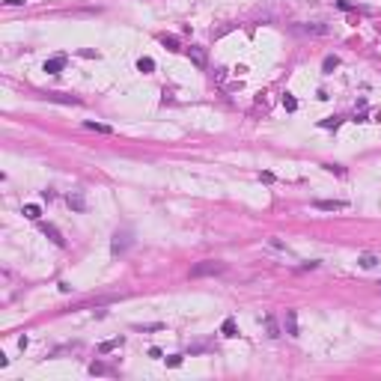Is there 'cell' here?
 Returning a JSON list of instances; mask_svg holds the SVG:
<instances>
[{"label":"cell","mask_w":381,"mask_h":381,"mask_svg":"<svg viewBox=\"0 0 381 381\" xmlns=\"http://www.w3.org/2000/svg\"><path fill=\"white\" fill-rule=\"evenodd\" d=\"M220 333H223V336H236V333H238V328H236V319H226V322L220 325Z\"/></svg>","instance_id":"14"},{"label":"cell","mask_w":381,"mask_h":381,"mask_svg":"<svg viewBox=\"0 0 381 381\" xmlns=\"http://www.w3.org/2000/svg\"><path fill=\"white\" fill-rule=\"evenodd\" d=\"M313 206H316L319 212H342V209H349L346 200H316Z\"/></svg>","instance_id":"4"},{"label":"cell","mask_w":381,"mask_h":381,"mask_svg":"<svg viewBox=\"0 0 381 381\" xmlns=\"http://www.w3.org/2000/svg\"><path fill=\"white\" fill-rule=\"evenodd\" d=\"M283 104H286V110H295V107H298V101H295L292 95H283Z\"/></svg>","instance_id":"21"},{"label":"cell","mask_w":381,"mask_h":381,"mask_svg":"<svg viewBox=\"0 0 381 381\" xmlns=\"http://www.w3.org/2000/svg\"><path fill=\"white\" fill-rule=\"evenodd\" d=\"M27 0H3V6H24Z\"/></svg>","instance_id":"23"},{"label":"cell","mask_w":381,"mask_h":381,"mask_svg":"<svg viewBox=\"0 0 381 381\" xmlns=\"http://www.w3.org/2000/svg\"><path fill=\"white\" fill-rule=\"evenodd\" d=\"M298 33H307V36H325L328 33V24H301V27H295Z\"/></svg>","instance_id":"5"},{"label":"cell","mask_w":381,"mask_h":381,"mask_svg":"<svg viewBox=\"0 0 381 381\" xmlns=\"http://www.w3.org/2000/svg\"><path fill=\"white\" fill-rule=\"evenodd\" d=\"M122 336H113V339H107V342H101V346H98V355H107V352H113V349H119L122 346Z\"/></svg>","instance_id":"10"},{"label":"cell","mask_w":381,"mask_h":381,"mask_svg":"<svg viewBox=\"0 0 381 381\" xmlns=\"http://www.w3.org/2000/svg\"><path fill=\"white\" fill-rule=\"evenodd\" d=\"M223 271H226V265L220 259H203L190 268V277H214V274H223Z\"/></svg>","instance_id":"1"},{"label":"cell","mask_w":381,"mask_h":381,"mask_svg":"<svg viewBox=\"0 0 381 381\" xmlns=\"http://www.w3.org/2000/svg\"><path fill=\"white\" fill-rule=\"evenodd\" d=\"M179 363H182V355H170L167 357V366H179Z\"/></svg>","instance_id":"22"},{"label":"cell","mask_w":381,"mask_h":381,"mask_svg":"<svg viewBox=\"0 0 381 381\" xmlns=\"http://www.w3.org/2000/svg\"><path fill=\"white\" fill-rule=\"evenodd\" d=\"M128 247H131V233H117V236H113V244H110V250L117 253V256H119V253H125Z\"/></svg>","instance_id":"3"},{"label":"cell","mask_w":381,"mask_h":381,"mask_svg":"<svg viewBox=\"0 0 381 381\" xmlns=\"http://www.w3.org/2000/svg\"><path fill=\"white\" fill-rule=\"evenodd\" d=\"M286 333L298 336V316H295V310H286Z\"/></svg>","instance_id":"9"},{"label":"cell","mask_w":381,"mask_h":381,"mask_svg":"<svg viewBox=\"0 0 381 381\" xmlns=\"http://www.w3.org/2000/svg\"><path fill=\"white\" fill-rule=\"evenodd\" d=\"M161 42H164V48H170V51H179V48H176V39H173V36H164Z\"/></svg>","instance_id":"19"},{"label":"cell","mask_w":381,"mask_h":381,"mask_svg":"<svg viewBox=\"0 0 381 381\" xmlns=\"http://www.w3.org/2000/svg\"><path fill=\"white\" fill-rule=\"evenodd\" d=\"M84 128H87V131H98V134H113V128H110V125H101V122H93V119H87V122H84Z\"/></svg>","instance_id":"11"},{"label":"cell","mask_w":381,"mask_h":381,"mask_svg":"<svg viewBox=\"0 0 381 381\" xmlns=\"http://www.w3.org/2000/svg\"><path fill=\"white\" fill-rule=\"evenodd\" d=\"M188 60L194 63L197 69H206V66H209V54H206V48H200V45H190V48H188Z\"/></svg>","instance_id":"2"},{"label":"cell","mask_w":381,"mask_h":381,"mask_svg":"<svg viewBox=\"0 0 381 381\" xmlns=\"http://www.w3.org/2000/svg\"><path fill=\"white\" fill-rule=\"evenodd\" d=\"M42 233H45V236H48V238H51V241H54L57 247H63V244H66V238L60 236V230H57V226H51V223H45V226H42Z\"/></svg>","instance_id":"6"},{"label":"cell","mask_w":381,"mask_h":381,"mask_svg":"<svg viewBox=\"0 0 381 381\" xmlns=\"http://www.w3.org/2000/svg\"><path fill=\"white\" fill-rule=\"evenodd\" d=\"M137 69L146 71V74H149V71H155V60H152V57H140V60H137Z\"/></svg>","instance_id":"15"},{"label":"cell","mask_w":381,"mask_h":381,"mask_svg":"<svg viewBox=\"0 0 381 381\" xmlns=\"http://www.w3.org/2000/svg\"><path fill=\"white\" fill-rule=\"evenodd\" d=\"M265 331H268V336H271V339H277V336H280V328H277L274 316H265Z\"/></svg>","instance_id":"12"},{"label":"cell","mask_w":381,"mask_h":381,"mask_svg":"<svg viewBox=\"0 0 381 381\" xmlns=\"http://www.w3.org/2000/svg\"><path fill=\"white\" fill-rule=\"evenodd\" d=\"M164 325L161 322H155V325H137V331H161Z\"/></svg>","instance_id":"20"},{"label":"cell","mask_w":381,"mask_h":381,"mask_svg":"<svg viewBox=\"0 0 381 381\" xmlns=\"http://www.w3.org/2000/svg\"><path fill=\"white\" fill-rule=\"evenodd\" d=\"M66 203H69L74 212H84V209H87V200H84V194H78V190H74V194H69Z\"/></svg>","instance_id":"7"},{"label":"cell","mask_w":381,"mask_h":381,"mask_svg":"<svg viewBox=\"0 0 381 381\" xmlns=\"http://www.w3.org/2000/svg\"><path fill=\"white\" fill-rule=\"evenodd\" d=\"M63 66H66V57H51V60H45V71H48V74H57Z\"/></svg>","instance_id":"8"},{"label":"cell","mask_w":381,"mask_h":381,"mask_svg":"<svg viewBox=\"0 0 381 381\" xmlns=\"http://www.w3.org/2000/svg\"><path fill=\"white\" fill-rule=\"evenodd\" d=\"M357 262H360V268H375V265H378V259H375L372 253H363Z\"/></svg>","instance_id":"16"},{"label":"cell","mask_w":381,"mask_h":381,"mask_svg":"<svg viewBox=\"0 0 381 381\" xmlns=\"http://www.w3.org/2000/svg\"><path fill=\"white\" fill-rule=\"evenodd\" d=\"M48 101H60V104H78V98L63 95V93H48Z\"/></svg>","instance_id":"13"},{"label":"cell","mask_w":381,"mask_h":381,"mask_svg":"<svg viewBox=\"0 0 381 381\" xmlns=\"http://www.w3.org/2000/svg\"><path fill=\"white\" fill-rule=\"evenodd\" d=\"M322 66H325V71H333V69L339 66V60H336V57H325V63H322Z\"/></svg>","instance_id":"18"},{"label":"cell","mask_w":381,"mask_h":381,"mask_svg":"<svg viewBox=\"0 0 381 381\" xmlns=\"http://www.w3.org/2000/svg\"><path fill=\"white\" fill-rule=\"evenodd\" d=\"M39 206H24V217H30V220H39Z\"/></svg>","instance_id":"17"}]
</instances>
